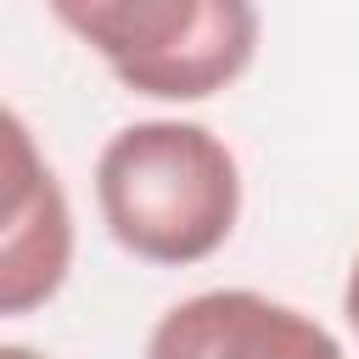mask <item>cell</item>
<instances>
[{
	"label": "cell",
	"mask_w": 359,
	"mask_h": 359,
	"mask_svg": "<svg viewBox=\"0 0 359 359\" xmlns=\"http://www.w3.org/2000/svg\"><path fill=\"white\" fill-rule=\"evenodd\" d=\"M95 208L129 258L185 269L230 241L241 219V168L208 123L146 118L101 146Z\"/></svg>",
	"instance_id": "obj_1"
},
{
	"label": "cell",
	"mask_w": 359,
	"mask_h": 359,
	"mask_svg": "<svg viewBox=\"0 0 359 359\" xmlns=\"http://www.w3.org/2000/svg\"><path fill=\"white\" fill-rule=\"evenodd\" d=\"M123 90L151 101H208L258 56V11L247 0H56Z\"/></svg>",
	"instance_id": "obj_2"
},
{
	"label": "cell",
	"mask_w": 359,
	"mask_h": 359,
	"mask_svg": "<svg viewBox=\"0 0 359 359\" xmlns=\"http://www.w3.org/2000/svg\"><path fill=\"white\" fill-rule=\"evenodd\" d=\"M73 269V208L34 129L0 107V320L45 309Z\"/></svg>",
	"instance_id": "obj_3"
},
{
	"label": "cell",
	"mask_w": 359,
	"mask_h": 359,
	"mask_svg": "<svg viewBox=\"0 0 359 359\" xmlns=\"http://www.w3.org/2000/svg\"><path fill=\"white\" fill-rule=\"evenodd\" d=\"M146 359H348V353L314 314L247 286H219L174 303L151 325Z\"/></svg>",
	"instance_id": "obj_4"
},
{
	"label": "cell",
	"mask_w": 359,
	"mask_h": 359,
	"mask_svg": "<svg viewBox=\"0 0 359 359\" xmlns=\"http://www.w3.org/2000/svg\"><path fill=\"white\" fill-rule=\"evenodd\" d=\"M342 314H348V325H353V337H359V258H353L348 286H342Z\"/></svg>",
	"instance_id": "obj_5"
},
{
	"label": "cell",
	"mask_w": 359,
	"mask_h": 359,
	"mask_svg": "<svg viewBox=\"0 0 359 359\" xmlns=\"http://www.w3.org/2000/svg\"><path fill=\"white\" fill-rule=\"evenodd\" d=\"M0 359H45L39 348H22V342H0Z\"/></svg>",
	"instance_id": "obj_6"
}]
</instances>
